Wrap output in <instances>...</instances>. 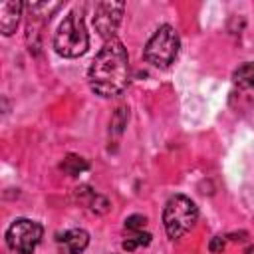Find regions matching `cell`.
Instances as JSON below:
<instances>
[{
	"label": "cell",
	"instance_id": "10",
	"mask_svg": "<svg viewBox=\"0 0 254 254\" xmlns=\"http://www.w3.org/2000/svg\"><path fill=\"white\" fill-rule=\"evenodd\" d=\"M149 242H151V234H149V232H143V230L129 232L127 238L123 240V250L133 252L135 248H139V246H147Z\"/></svg>",
	"mask_w": 254,
	"mask_h": 254
},
{
	"label": "cell",
	"instance_id": "3",
	"mask_svg": "<svg viewBox=\"0 0 254 254\" xmlns=\"http://www.w3.org/2000/svg\"><path fill=\"white\" fill-rule=\"evenodd\" d=\"M196 218H198V208L185 194L171 196L163 208V224L171 240L185 236L196 224Z\"/></svg>",
	"mask_w": 254,
	"mask_h": 254
},
{
	"label": "cell",
	"instance_id": "6",
	"mask_svg": "<svg viewBox=\"0 0 254 254\" xmlns=\"http://www.w3.org/2000/svg\"><path fill=\"white\" fill-rule=\"evenodd\" d=\"M123 12H125V2H99L95 6L93 26H95V32L105 42L115 38V32L121 24Z\"/></svg>",
	"mask_w": 254,
	"mask_h": 254
},
{
	"label": "cell",
	"instance_id": "4",
	"mask_svg": "<svg viewBox=\"0 0 254 254\" xmlns=\"http://www.w3.org/2000/svg\"><path fill=\"white\" fill-rule=\"evenodd\" d=\"M179 48H181V40L177 30L169 24H163L149 38L145 46V60L155 67H169L179 56Z\"/></svg>",
	"mask_w": 254,
	"mask_h": 254
},
{
	"label": "cell",
	"instance_id": "7",
	"mask_svg": "<svg viewBox=\"0 0 254 254\" xmlns=\"http://www.w3.org/2000/svg\"><path fill=\"white\" fill-rule=\"evenodd\" d=\"M56 242L62 254H79L87 248L89 234L83 228H71V230H65L64 234H58Z\"/></svg>",
	"mask_w": 254,
	"mask_h": 254
},
{
	"label": "cell",
	"instance_id": "1",
	"mask_svg": "<svg viewBox=\"0 0 254 254\" xmlns=\"http://www.w3.org/2000/svg\"><path fill=\"white\" fill-rule=\"evenodd\" d=\"M89 87L101 97L119 95L129 83V56L121 40L113 38L93 58L87 71Z\"/></svg>",
	"mask_w": 254,
	"mask_h": 254
},
{
	"label": "cell",
	"instance_id": "8",
	"mask_svg": "<svg viewBox=\"0 0 254 254\" xmlns=\"http://www.w3.org/2000/svg\"><path fill=\"white\" fill-rule=\"evenodd\" d=\"M22 8H24V4L16 2V0L0 2V30L4 36H10L16 32L20 16H22Z\"/></svg>",
	"mask_w": 254,
	"mask_h": 254
},
{
	"label": "cell",
	"instance_id": "9",
	"mask_svg": "<svg viewBox=\"0 0 254 254\" xmlns=\"http://www.w3.org/2000/svg\"><path fill=\"white\" fill-rule=\"evenodd\" d=\"M232 79L238 87L252 89L254 87V62H246V64L238 65L232 73Z\"/></svg>",
	"mask_w": 254,
	"mask_h": 254
},
{
	"label": "cell",
	"instance_id": "13",
	"mask_svg": "<svg viewBox=\"0 0 254 254\" xmlns=\"http://www.w3.org/2000/svg\"><path fill=\"white\" fill-rule=\"evenodd\" d=\"M127 117H129V109L119 107V109H117V113H115V117H113V127H115V131H121V129L125 127Z\"/></svg>",
	"mask_w": 254,
	"mask_h": 254
},
{
	"label": "cell",
	"instance_id": "14",
	"mask_svg": "<svg viewBox=\"0 0 254 254\" xmlns=\"http://www.w3.org/2000/svg\"><path fill=\"white\" fill-rule=\"evenodd\" d=\"M224 246H226V240H224V236H214L212 240H210V252L212 254H218V252H222L224 250Z\"/></svg>",
	"mask_w": 254,
	"mask_h": 254
},
{
	"label": "cell",
	"instance_id": "12",
	"mask_svg": "<svg viewBox=\"0 0 254 254\" xmlns=\"http://www.w3.org/2000/svg\"><path fill=\"white\" fill-rule=\"evenodd\" d=\"M147 224V218L143 214H131L129 218H125V230L127 232H137V230H143Z\"/></svg>",
	"mask_w": 254,
	"mask_h": 254
},
{
	"label": "cell",
	"instance_id": "2",
	"mask_svg": "<svg viewBox=\"0 0 254 254\" xmlns=\"http://www.w3.org/2000/svg\"><path fill=\"white\" fill-rule=\"evenodd\" d=\"M89 48V36L83 24V18L77 10H71L54 36V50L64 58H79Z\"/></svg>",
	"mask_w": 254,
	"mask_h": 254
},
{
	"label": "cell",
	"instance_id": "5",
	"mask_svg": "<svg viewBox=\"0 0 254 254\" xmlns=\"http://www.w3.org/2000/svg\"><path fill=\"white\" fill-rule=\"evenodd\" d=\"M44 236V226L30 218H18L6 230V244L16 254H34Z\"/></svg>",
	"mask_w": 254,
	"mask_h": 254
},
{
	"label": "cell",
	"instance_id": "11",
	"mask_svg": "<svg viewBox=\"0 0 254 254\" xmlns=\"http://www.w3.org/2000/svg\"><path fill=\"white\" fill-rule=\"evenodd\" d=\"M87 167H89L87 161L81 159V157H77V155H67V157L64 159V163H62V171L67 173V175H71V177L79 175V173L85 171Z\"/></svg>",
	"mask_w": 254,
	"mask_h": 254
}]
</instances>
